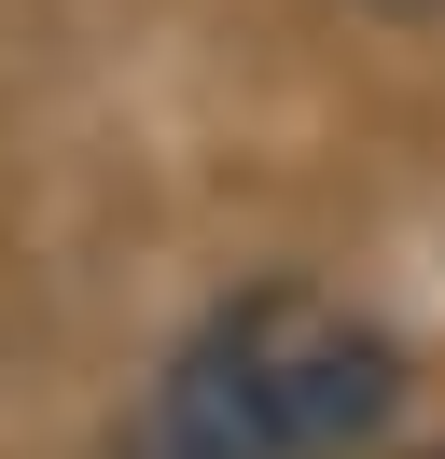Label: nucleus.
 Wrapping results in <instances>:
<instances>
[{"label":"nucleus","mask_w":445,"mask_h":459,"mask_svg":"<svg viewBox=\"0 0 445 459\" xmlns=\"http://www.w3.org/2000/svg\"><path fill=\"white\" fill-rule=\"evenodd\" d=\"M389 418H404L389 320H362L320 279H250L181 320L126 446H153V459H376Z\"/></svg>","instance_id":"f257e3e1"},{"label":"nucleus","mask_w":445,"mask_h":459,"mask_svg":"<svg viewBox=\"0 0 445 459\" xmlns=\"http://www.w3.org/2000/svg\"><path fill=\"white\" fill-rule=\"evenodd\" d=\"M376 14H445V0H376Z\"/></svg>","instance_id":"f03ea898"},{"label":"nucleus","mask_w":445,"mask_h":459,"mask_svg":"<svg viewBox=\"0 0 445 459\" xmlns=\"http://www.w3.org/2000/svg\"><path fill=\"white\" fill-rule=\"evenodd\" d=\"M417 459H445V446H417Z\"/></svg>","instance_id":"7ed1b4c3"},{"label":"nucleus","mask_w":445,"mask_h":459,"mask_svg":"<svg viewBox=\"0 0 445 459\" xmlns=\"http://www.w3.org/2000/svg\"><path fill=\"white\" fill-rule=\"evenodd\" d=\"M126 459H153V446H126Z\"/></svg>","instance_id":"20e7f679"}]
</instances>
